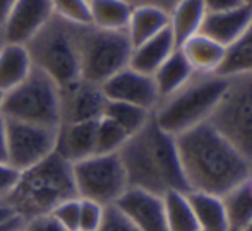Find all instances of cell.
Here are the masks:
<instances>
[{
    "instance_id": "cell-1",
    "label": "cell",
    "mask_w": 252,
    "mask_h": 231,
    "mask_svg": "<svg viewBox=\"0 0 252 231\" xmlns=\"http://www.w3.org/2000/svg\"><path fill=\"white\" fill-rule=\"evenodd\" d=\"M175 142L189 192L221 197L251 176L252 163L209 122L179 134Z\"/></svg>"
},
{
    "instance_id": "cell-2",
    "label": "cell",
    "mask_w": 252,
    "mask_h": 231,
    "mask_svg": "<svg viewBox=\"0 0 252 231\" xmlns=\"http://www.w3.org/2000/svg\"><path fill=\"white\" fill-rule=\"evenodd\" d=\"M127 185L156 195L189 192L184 178L175 137L151 120L132 134L119 151Z\"/></svg>"
},
{
    "instance_id": "cell-3",
    "label": "cell",
    "mask_w": 252,
    "mask_h": 231,
    "mask_svg": "<svg viewBox=\"0 0 252 231\" xmlns=\"http://www.w3.org/2000/svg\"><path fill=\"white\" fill-rule=\"evenodd\" d=\"M77 197L72 165L57 152L19 172L12 190L0 204L9 207L23 221L50 214L60 202Z\"/></svg>"
},
{
    "instance_id": "cell-4",
    "label": "cell",
    "mask_w": 252,
    "mask_h": 231,
    "mask_svg": "<svg viewBox=\"0 0 252 231\" xmlns=\"http://www.w3.org/2000/svg\"><path fill=\"white\" fill-rule=\"evenodd\" d=\"M226 83L228 79L220 74H194L186 86L159 99L153 110V120L159 129L173 137L208 122L225 91Z\"/></svg>"
},
{
    "instance_id": "cell-5",
    "label": "cell",
    "mask_w": 252,
    "mask_h": 231,
    "mask_svg": "<svg viewBox=\"0 0 252 231\" xmlns=\"http://www.w3.org/2000/svg\"><path fill=\"white\" fill-rule=\"evenodd\" d=\"M24 46L34 69L47 74L59 87L81 79L76 24L52 16Z\"/></svg>"
},
{
    "instance_id": "cell-6",
    "label": "cell",
    "mask_w": 252,
    "mask_h": 231,
    "mask_svg": "<svg viewBox=\"0 0 252 231\" xmlns=\"http://www.w3.org/2000/svg\"><path fill=\"white\" fill-rule=\"evenodd\" d=\"M81 79L101 86L105 81L129 67L132 43L127 31L101 29L93 24L77 26Z\"/></svg>"
},
{
    "instance_id": "cell-7",
    "label": "cell",
    "mask_w": 252,
    "mask_h": 231,
    "mask_svg": "<svg viewBox=\"0 0 252 231\" xmlns=\"http://www.w3.org/2000/svg\"><path fill=\"white\" fill-rule=\"evenodd\" d=\"M0 115L9 120L60 127V87L47 74L31 69L30 76L3 94Z\"/></svg>"
},
{
    "instance_id": "cell-8",
    "label": "cell",
    "mask_w": 252,
    "mask_h": 231,
    "mask_svg": "<svg viewBox=\"0 0 252 231\" xmlns=\"http://www.w3.org/2000/svg\"><path fill=\"white\" fill-rule=\"evenodd\" d=\"M228 83L208 122L252 163V74Z\"/></svg>"
},
{
    "instance_id": "cell-9",
    "label": "cell",
    "mask_w": 252,
    "mask_h": 231,
    "mask_svg": "<svg viewBox=\"0 0 252 231\" xmlns=\"http://www.w3.org/2000/svg\"><path fill=\"white\" fill-rule=\"evenodd\" d=\"M72 176L77 197L98 202L105 207L115 204L129 188L119 152L93 154L74 163Z\"/></svg>"
},
{
    "instance_id": "cell-10",
    "label": "cell",
    "mask_w": 252,
    "mask_h": 231,
    "mask_svg": "<svg viewBox=\"0 0 252 231\" xmlns=\"http://www.w3.org/2000/svg\"><path fill=\"white\" fill-rule=\"evenodd\" d=\"M59 129L5 118L7 163L23 172L55 152Z\"/></svg>"
},
{
    "instance_id": "cell-11",
    "label": "cell",
    "mask_w": 252,
    "mask_h": 231,
    "mask_svg": "<svg viewBox=\"0 0 252 231\" xmlns=\"http://www.w3.org/2000/svg\"><path fill=\"white\" fill-rule=\"evenodd\" d=\"M108 103L101 86L77 79L60 87V125L63 123L96 122Z\"/></svg>"
},
{
    "instance_id": "cell-12",
    "label": "cell",
    "mask_w": 252,
    "mask_h": 231,
    "mask_svg": "<svg viewBox=\"0 0 252 231\" xmlns=\"http://www.w3.org/2000/svg\"><path fill=\"white\" fill-rule=\"evenodd\" d=\"M101 89L110 101L130 103L150 112H153L159 103V94L153 76L137 72L130 67H126L108 81H105L101 84Z\"/></svg>"
},
{
    "instance_id": "cell-13",
    "label": "cell",
    "mask_w": 252,
    "mask_h": 231,
    "mask_svg": "<svg viewBox=\"0 0 252 231\" xmlns=\"http://www.w3.org/2000/svg\"><path fill=\"white\" fill-rule=\"evenodd\" d=\"M113 205H117L139 231H168L163 195L129 187Z\"/></svg>"
},
{
    "instance_id": "cell-14",
    "label": "cell",
    "mask_w": 252,
    "mask_h": 231,
    "mask_svg": "<svg viewBox=\"0 0 252 231\" xmlns=\"http://www.w3.org/2000/svg\"><path fill=\"white\" fill-rule=\"evenodd\" d=\"M52 16L50 0H16L2 26L5 41L24 45Z\"/></svg>"
},
{
    "instance_id": "cell-15",
    "label": "cell",
    "mask_w": 252,
    "mask_h": 231,
    "mask_svg": "<svg viewBox=\"0 0 252 231\" xmlns=\"http://www.w3.org/2000/svg\"><path fill=\"white\" fill-rule=\"evenodd\" d=\"M251 23L252 7L242 3V5L233 7V9L228 10L206 12L199 33L206 34L208 38H211L216 43L223 45L226 48L249 28Z\"/></svg>"
},
{
    "instance_id": "cell-16",
    "label": "cell",
    "mask_w": 252,
    "mask_h": 231,
    "mask_svg": "<svg viewBox=\"0 0 252 231\" xmlns=\"http://www.w3.org/2000/svg\"><path fill=\"white\" fill-rule=\"evenodd\" d=\"M96 122L63 123V125H60L59 132H57V154H60L70 165L93 156L94 141H96Z\"/></svg>"
},
{
    "instance_id": "cell-17",
    "label": "cell",
    "mask_w": 252,
    "mask_h": 231,
    "mask_svg": "<svg viewBox=\"0 0 252 231\" xmlns=\"http://www.w3.org/2000/svg\"><path fill=\"white\" fill-rule=\"evenodd\" d=\"M179 50L190 65L192 72L201 74V76L218 74L226 52L225 46L216 43L215 40H211L202 33H197L182 41L179 45Z\"/></svg>"
},
{
    "instance_id": "cell-18",
    "label": "cell",
    "mask_w": 252,
    "mask_h": 231,
    "mask_svg": "<svg viewBox=\"0 0 252 231\" xmlns=\"http://www.w3.org/2000/svg\"><path fill=\"white\" fill-rule=\"evenodd\" d=\"M175 50H177V41H175V38H173L172 31L166 28L165 31H161V33L156 34V36L132 46L129 67L137 70V72L153 76V74L158 70V67L161 65Z\"/></svg>"
},
{
    "instance_id": "cell-19",
    "label": "cell",
    "mask_w": 252,
    "mask_h": 231,
    "mask_svg": "<svg viewBox=\"0 0 252 231\" xmlns=\"http://www.w3.org/2000/svg\"><path fill=\"white\" fill-rule=\"evenodd\" d=\"M199 231H232L228 216L220 195L208 192H187Z\"/></svg>"
},
{
    "instance_id": "cell-20",
    "label": "cell",
    "mask_w": 252,
    "mask_h": 231,
    "mask_svg": "<svg viewBox=\"0 0 252 231\" xmlns=\"http://www.w3.org/2000/svg\"><path fill=\"white\" fill-rule=\"evenodd\" d=\"M168 10L161 7L136 5L132 7V14L127 24V36L132 46H136L165 31L168 28Z\"/></svg>"
},
{
    "instance_id": "cell-21",
    "label": "cell",
    "mask_w": 252,
    "mask_h": 231,
    "mask_svg": "<svg viewBox=\"0 0 252 231\" xmlns=\"http://www.w3.org/2000/svg\"><path fill=\"white\" fill-rule=\"evenodd\" d=\"M33 63L26 46L5 43L0 48V91L7 92L30 76Z\"/></svg>"
},
{
    "instance_id": "cell-22",
    "label": "cell",
    "mask_w": 252,
    "mask_h": 231,
    "mask_svg": "<svg viewBox=\"0 0 252 231\" xmlns=\"http://www.w3.org/2000/svg\"><path fill=\"white\" fill-rule=\"evenodd\" d=\"M204 16L206 7L202 0H177L168 12V29L172 31L177 46L199 33Z\"/></svg>"
},
{
    "instance_id": "cell-23",
    "label": "cell",
    "mask_w": 252,
    "mask_h": 231,
    "mask_svg": "<svg viewBox=\"0 0 252 231\" xmlns=\"http://www.w3.org/2000/svg\"><path fill=\"white\" fill-rule=\"evenodd\" d=\"M192 76H194L192 69H190V65L187 63V60L184 58L179 46H177L175 52L153 74V81L156 84L159 99L173 94V92L179 91L182 86H186Z\"/></svg>"
},
{
    "instance_id": "cell-24",
    "label": "cell",
    "mask_w": 252,
    "mask_h": 231,
    "mask_svg": "<svg viewBox=\"0 0 252 231\" xmlns=\"http://www.w3.org/2000/svg\"><path fill=\"white\" fill-rule=\"evenodd\" d=\"M91 24L101 29L126 31L132 5L127 0H90Z\"/></svg>"
},
{
    "instance_id": "cell-25",
    "label": "cell",
    "mask_w": 252,
    "mask_h": 231,
    "mask_svg": "<svg viewBox=\"0 0 252 231\" xmlns=\"http://www.w3.org/2000/svg\"><path fill=\"white\" fill-rule=\"evenodd\" d=\"M218 74L223 77L252 74V23L232 45L226 46L225 60Z\"/></svg>"
},
{
    "instance_id": "cell-26",
    "label": "cell",
    "mask_w": 252,
    "mask_h": 231,
    "mask_svg": "<svg viewBox=\"0 0 252 231\" xmlns=\"http://www.w3.org/2000/svg\"><path fill=\"white\" fill-rule=\"evenodd\" d=\"M168 231H199L187 192H168L163 195Z\"/></svg>"
},
{
    "instance_id": "cell-27",
    "label": "cell",
    "mask_w": 252,
    "mask_h": 231,
    "mask_svg": "<svg viewBox=\"0 0 252 231\" xmlns=\"http://www.w3.org/2000/svg\"><path fill=\"white\" fill-rule=\"evenodd\" d=\"M221 199L228 216L230 230L240 231L252 218V188L249 178L221 195Z\"/></svg>"
},
{
    "instance_id": "cell-28",
    "label": "cell",
    "mask_w": 252,
    "mask_h": 231,
    "mask_svg": "<svg viewBox=\"0 0 252 231\" xmlns=\"http://www.w3.org/2000/svg\"><path fill=\"white\" fill-rule=\"evenodd\" d=\"M103 116L113 120V122L122 127L129 136H132V134H136L137 130H141L150 122L153 112H150V110H146V108H141V106L130 105V103L110 101L108 99Z\"/></svg>"
},
{
    "instance_id": "cell-29",
    "label": "cell",
    "mask_w": 252,
    "mask_h": 231,
    "mask_svg": "<svg viewBox=\"0 0 252 231\" xmlns=\"http://www.w3.org/2000/svg\"><path fill=\"white\" fill-rule=\"evenodd\" d=\"M130 136L117 125L113 120L101 116L96 122V141H94V154H113L122 149Z\"/></svg>"
},
{
    "instance_id": "cell-30",
    "label": "cell",
    "mask_w": 252,
    "mask_h": 231,
    "mask_svg": "<svg viewBox=\"0 0 252 231\" xmlns=\"http://www.w3.org/2000/svg\"><path fill=\"white\" fill-rule=\"evenodd\" d=\"M53 16L76 26L91 24L90 0H50Z\"/></svg>"
},
{
    "instance_id": "cell-31",
    "label": "cell",
    "mask_w": 252,
    "mask_h": 231,
    "mask_svg": "<svg viewBox=\"0 0 252 231\" xmlns=\"http://www.w3.org/2000/svg\"><path fill=\"white\" fill-rule=\"evenodd\" d=\"M79 205H81L79 197L67 199V201L60 202L50 214L63 230L76 231L79 230Z\"/></svg>"
},
{
    "instance_id": "cell-32",
    "label": "cell",
    "mask_w": 252,
    "mask_h": 231,
    "mask_svg": "<svg viewBox=\"0 0 252 231\" xmlns=\"http://www.w3.org/2000/svg\"><path fill=\"white\" fill-rule=\"evenodd\" d=\"M103 216H105V205L93 201H88V199H81L79 230L96 231L103 221Z\"/></svg>"
},
{
    "instance_id": "cell-33",
    "label": "cell",
    "mask_w": 252,
    "mask_h": 231,
    "mask_svg": "<svg viewBox=\"0 0 252 231\" xmlns=\"http://www.w3.org/2000/svg\"><path fill=\"white\" fill-rule=\"evenodd\" d=\"M96 231H139L130 223V219L117 205H106L105 216Z\"/></svg>"
},
{
    "instance_id": "cell-34",
    "label": "cell",
    "mask_w": 252,
    "mask_h": 231,
    "mask_svg": "<svg viewBox=\"0 0 252 231\" xmlns=\"http://www.w3.org/2000/svg\"><path fill=\"white\" fill-rule=\"evenodd\" d=\"M23 230L24 231H67L53 219L52 214H43V216H36L33 219H28V221H24Z\"/></svg>"
},
{
    "instance_id": "cell-35",
    "label": "cell",
    "mask_w": 252,
    "mask_h": 231,
    "mask_svg": "<svg viewBox=\"0 0 252 231\" xmlns=\"http://www.w3.org/2000/svg\"><path fill=\"white\" fill-rule=\"evenodd\" d=\"M17 176H19V172L14 166H10L7 161H0V202L12 190L17 182Z\"/></svg>"
},
{
    "instance_id": "cell-36",
    "label": "cell",
    "mask_w": 252,
    "mask_h": 231,
    "mask_svg": "<svg viewBox=\"0 0 252 231\" xmlns=\"http://www.w3.org/2000/svg\"><path fill=\"white\" fill-rule=\"evenodd\" d=\"M206 7V12H220V10H228L233 7L242 5V0H202Z\"/></svg>"
},
{
    "instance_id": "cell-37",
    "label": "cell",
    "mask_w": 252,
    "mask_h": 231,
    "mask_svg": "<svg viewBox=\"0 0 252 231\" xmlns=\"http://www.w3.org/2000/svg\"><path fill=\"white\" fill-rule=\"evenodd\" d=\"M127 2H129L132 7H136V5H158V7H161V9H165L170 12V9L175 5L177 0H127Z\"/></svg>"
},
{
    "instance_id": "cell-38",
    "label": "cell",
    "mask_w": 252,
    "mask_h": 231,
    "mask_svg": "<svg viewBox=\"0 0 252 231\" xmlns=\"http://www.w3.org/2000/svg\"><path fill=\"white\" fill-rule=\"evenodd\" d=\"M24 221L19 218V216H10V218L0 221V231H14L23 228Z\"/></svg>"
},
{
    "instance_id": "cell-39",
    "label": "cell",
    "mask_w": 252,
    "mask_h": 231,
    "mask_svg": "<svg viewBox=\"0 0 252 231\" xmlns=\"http://www.w3.org/2000/svg\"><path fill=\"white\" fill-rule=\"evenodd\" d=\"M0 161H7L5 147V118L0 115Z\"/></svg>"
},
{
    "instance_id": "cell-40",
    "label": "cell",
    "mask_w": 252,
    "mask_h": 231,
    "mask_svg": "<svg viewBox=\"0 0 252 231\" xmlns=\"http://www.w3.org/2000/svg\"><path fill=\"white\" fill-rule=\"evenodd\" d=\"M14 3H16V0H0V28L3 26L7 16H9L10 10H12Z\"/></svg>"
},
{
    "instance_id": "cell-41",
    "label": "cell",
    "mask_w": 252,
    "mask_h": 231,
    "mask_svg": "<svg viewBox=\"0 0 252 231\" xmlns=\"http://www.w3.org/2000/svg\"><path fill=\"white\" fill-rule=\"evenodd\" d=\"M10 216H16V214H12V211H10L9 207H5L3 204H0V221L10 218Z\"/></svg>"
},
{
    "instance_id": "cell-42",
    "label": "cell",
    "mask_w": 252,
    "mask_h": 231,
    "mask_svg": "<svg viewBox=\"0 0 252 231\" xmlns=\"http://www.w3.org/2000/svg\"><path fill=\"white\" fill-rule=\"evenodd\" d=\"M7 41H5V36H3V31H2V28H0V48H2L3 45H5Z\"/></svg>"
},
{
    "instance_id": "cell-43",
    "label": "cell",
    "mask_w": 252,
    "mask_h": 231,
    "mask_svg": "<svg viewBox=\"0 0 252 231\" xmlns=\"http://www.w3.org/2000/svg\"><path fill=\"white\" fill-rule=\"evenodd\" d=\"M240 231H252V218L249 219V223H247V225L244 226V228L240 230Z\"/></svg>"
},
{
    "instance_id": "cell-44",
    "label": "cell",
    "mask_w": 252,
    "mask_h": 231,
    "mask_svg": "<svg viewBox=\"0 0 252 231\" xmlns=\"http://www.w3.org/2000/svg\"><path fill=\"white\" fill-rule=\"evenodd\" d=\"M3 94H5V92H3V91H0V108H2V101H3Z\"/></svg>"
},
{
    "instance_id": "cell-45",
    "label": "cell",
    "mask_w": 252,
    "mask_h": 231,
    "mask_svg": "<svg viewBox=\"0 0 252 231\" xmlns=\"http://www.w3.org/2000/svg\"><path fill=\"white\" fill-rule=\"evenodd\" d=\"M244 3H246V5H249V7H252V0H242Z\"/></svg>"
},
{
    "instance_id": "cell-46",
    "label": "cell",
    "mask_w": 252,
    "mask_h": 231,
    "mask_svg": "<svg viewBox=\"0 0 252 231\" xmlns=\"http://www.w3.org/2000/svg\"><path fill=\"white\" fill-rule=\"evenodd\" d=\"M249 185H251V188H252V173H251V176H249Z\"/></svg>"
},
{
    "instance_id": "cell-47",
    "label": "cell",
    "mask_w": 252,
    "mask_h": 231,
    "mask_svg": "<svg viewBox=\"0 0 252 231\" xmlns=\"http://www.w3.org/2000/svg\"><path fill=\"white\" fill-rule=\"evenodd\" d=\"M14 231H24L23 228H19V230H14Z\"/></svg>"
},
{
    "instance_id": "cell-48",
    "label": "cell",
    "mask_w": 252,
    "mask_h": 231,
    "mask_svg": "<svg viewBox=\"0 0 252 231\" xmlns=\"http://www.w3.org/2000/svg\"><path fill=\"white\" fill-rule=\"evenodd\" d=\"M76 231H88V230H76Z\"/></svg>"
}]
</instances>
